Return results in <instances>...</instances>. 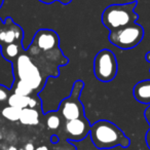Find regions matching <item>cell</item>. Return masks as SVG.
<instances>
[{
    "label": "cell",
    "mask_w": 150,
    "mask_h": 150,
    "mask_svg": "<svg viewBox=\"0 0 150 150\" xmlns=\"http://www.w3.org/2000/svg\"><path fill=\"white\" fill-rule=\"evenodd\" d=\"M133 95L138 102L150 105V79L138 82L134 86Z\"/></svg>",
    "instance_id": "cell-11"
},
{
    "label": "cell",
    "mask_w": 150,
    "mask_h": 150,
    "mask_svg": "<svg viewBox=\"0 0 150 150\" xmlns=\"http://www.w3.org/2000/svg\"><path fill=\"white\" fill-rule=\"evenodd\" d=\"M3 2H4V0H0V8H1V7H2Z\"/></svg>",
    "instance_id": "cell-29"
},
{
    "label": "cell",
    "mask_w": 150,
    "mask_h": 150,
    "mask_svg": "<svg viewBox=\"0 0 150 150\" xmlns=\"http://www.w3.org/2000/svg\"><path fill=\"white\" fill-rule=\"evenodd\" d=\"M90 137L95 147L101 150L117 146L127 148L131 145V140L125 134L115 123L106 119H100L91 125Z\"/></svg>",
    "instance_id": "cell-1"
},
{
    "label": "cell",
    "mask_w": 150,
    "mask_h": 150,
    "mask_svg": "<svg viewBox=\"0 0 150 150\" xmlns=\"http://www.w3.org/2000/svg\"><path fill=\"white\" fill-rule=\"evenodd\" d=\"M38 1L44 3V4H52V3H54V1H57V0H38Z\"/></svg>",
    "instance_id": "cell-23"
},
{
    "label": "cell",
    "mask_w": 150,
    "mask_h": 150,
    "mask_svg": "<svg viewBox=\"0 0 150 150\" xmlns=\"http://www.w3.org/2000/svg\"><path fill=\"white\" fill-rule=\"evenodd\" d=\"M137 4V1H132L122 4L109 5L102 13V24L109 31H114L136 23L139 18L135 11Z\"/></svg>",
    "instance_id": "cell-2"
},
{
    "label": "cell",
    "mask_w": 150,
    "mask_h": 150,
    "mask_svg": "<svg viewBox=\"0 0 150 150\" xmlns=\"http://www.w3.org/2000/svg\"><path fill=\"white\" fill-rule=\"evenodd\" d=\"M24 39V31L11 17L4 20L0 28V45L9 43H21Z\"/></svg>",
    "instance_id": "cell-9"
},
{
    "label": "cell",
    "mask_w": 150,
    "mask_h": 150,
    "mask_svg": "<svg viewBox=\"0 0 150 150\" xmlns=\"http://www.w3.org/2000/svg\"><path fill=\"white\" fill-rule=\"evenodd\" d=\"M84 88V82L82 80H76L73 84V88L69 97L62 100L59 106V114L65 120H72V119L79 118L86 116L84 114V107L80 102L79 97Z\"/></svg>",
    "instance_id": "cell-6"
},
{
    "label": "cell",
    "mask_w": 150,
    "mask_h": 150,
    "mask_svg": "<svg viewBox=\"0 0 150 150\" xmlns=\"http://www.w3.org/2000/svg\"><path fill=\"white\" fill-rule=\"evenodd\" d=\"M15 90H13V93L15 94H19V95H23V96H31L35 91L31 88L28 83H26L23 80L18 79V81H15Z\"/></svg>",
    "instance_id": "cell-16"
},
{
    "label": "cell",
    "mask_w": 150,
    "mask_h": 150,
    "mask_svg": "<svg viewBox=\"0 0 150 150\" xmlns=\"http://www.w3.org/2000/svg\"><path fill=\"white\" fill-rule=\"evenodd\" d=\"M21 112L22 109H19L17 107L13 106H6L2 109L1 111V115L3 116V118L7 119L9 121H19L20 117H21Z\"/></svg>",
    "instance_id": "cell-15"
},
{
    "label": "cell",
    "mask_w": 150,
    "mask_h": 150,
    "mask_svg": "<svg viewBox=\"0 0 150 150\" xmlns=\"http://www.w3.org/2000/svg\"><path fill=\"white\" fill-rule=\"evenodd\" d=\"M146 143H147L148 148L150 149V129H148L147 134H146Z\"/></svg>",
    "instance_id": "cell-22"
},
{
    "label": "cell",
    "mask_w": 150,
    "mask_h": 150,
    "mask_svg": "<svg viewBox=\"0 0 150 150\" xmlns=\"http://www.w3.org/2000/svg\"><path fill=\"white\" fill-rule=\"evenodd\" d=\"M7 88H3V86H0V102H5L8 99V93H7Z\"/></svg>",
    "instance_id": "cell-18"
},
{
    "label": "cell",
    "mask_w": 150,
    "mask_h": 150,
    "mask_svg": "<svg viewBox=\"0 0 150 150\" xmlns=\"http://www.w3.org/2000/svg\"><path fill=\"white\" fill-rule=\"evenodd\" d=\"M50 141H52V144L58 143V141H59L58 136H57V135H52V139H50Z\"/></svg>",
    "instance_id": "cell-24"
},
{
    "label": "cell",
    "mask_w": 150,
    "mask_h": 150,
    "mask_svg": "<svg viewBox=\"0 0 150 150\" xmlns=\"http://www.w3.org/2000/svg\"><path fill=\"white\" fill-rule=\"evenodd\" d=\"M35 150H48V148H47V146H45V145H41L36 148Z\"/></svg>",
    "instance_id": "cell-26"
},
{
    "label": "cell",
    "mask_w": 150,
    "mask_h": 150,
    "mask_svg": "<svg viewBox=\"0 0 150 150\" xmlns=\"http://www.w3.org/2000/svg\"><path fill=\"white\" fill-rule=\"evenodd\" d=\"M35 146L32 142H29V143H26L25 146H24V150H35Z\"/></svg>",
    "instance_id": "cell-20"
},
{
    "label": "cell",
    "mask_w": 150,
    "mask_h": 150,
    "mask_svg": "<svg viewBox=\"0 0 150 150\" xmlns=\"http://www.w3.org/2000/svg\"><path fill=\"white\" fill-rule=\"evenodd\" d=\"M1 46V50H2V54L7 59V60L11 61L17 60L18 57L21 54V43H9V44H2Z\"/></svg>",
    "instance_id": "cell-13"
},
{
    "label": "cell",
    "mask_w": 150,
    "mask_h": 150,
    "mask_svg": "<svg viewBox=\"0 0 150 150\" xmlns=\"http://www.w3.org/2000/svg\"><path fill=\"white\" fill-rule=\"evenodd\" d=\"M39 105V101L34 97H30V102H29V107L30 108H36Z\"/></svg>",
    "instance_id": "cell-19"
},
{
    "label": "cell",
    "mask_w": 150,
    "mask_h": 150,
    "mask_svg": "<svg viewBox=\"0 0 150 150\" xmlns=\"http://www.w3.org/2000/svg\"><path fill=\"white\" fill-rule=\"evenodd\" d=\"M118 65L114 52L108 48L101 50L94 59L95 77L102 82H110L116 77Z\"/></svg>",
    "instance_id": "cell-5"
},
{
    "label": "cell",
    "mask_w": 150,
    "mask_h": 150,
    "mask_svg": "<svg viewBox=\"0 0 150 150\" xmlns=\"http://www.w3.org/2000/svg\"><path fill=\"white\" fill-rule=\"evenodd\" d=\"M2 24H3V21L1 19H0V28H1V26H2Z\"/></svg>",
    "instance_id": "cell-30"
},
{
    "label": "cell",
    "mask_w": 150,
    "mask_h": 150,
    "mask_svg": "<svg viewBox=\"0 0 150 150\" xmlns=\"http://www.w3.org/2000/svg\"><path fill=\"white\" fill-rule=\"evenodd\" d=\"M57 1H59V2L62 3V4H64V5H67V4H69L72 0H57Z\"/></svg>",
    "instance_id": "cell-25"
},
{
    "label": "cell",
    "mask_w": 150,
    "mask_h": 150,
    "mask_svg": "<svg viewBox=\"0 0 150 150\" xmlns=\"http://www.w3.org/2000/svg\"><path fill=\"white\" fill-rule=\"evenodd\" d=\"M30 97L31 96H23V95L19 94H13L8 97L7 99V104L9 106L17 107L19 109H24L29 107V102H30Z\"/></svg>",
    "instance_id": "cell-14"
},
{
    "label": "cell",
    "mask_w": 150,
    "mask_h": 150,
    "mask_svg": "<svg viewBox=\"0 0 150 150\" xmlns=\"http://www.w3.org/2000/svg\"><path fill=\"white\" fill-rule=\"evenodd\" d=\"M15 81V64L3 56L0 46V86L7 90H11Z\"/></svg>",
    "instance_id": "cell-10"
},
{
    "label": "cell",
    "mask_w": 150,
    "mask_h": 150,
    "mask_svg": "<svg viewBox=\"0 0 150 150\" xmlns=\"http://www.w3.org/2000/svg\"><path fill=\"white\" fill-rule=\"evenodd\" d=\"M145 59H146V61H147V62H149V63H150V52H148L147 54H146Z\"/></svg>",
    "instance_id": "cell-28"
},
{
    "label": "cell",
    "mask_w": 150,
    "mask_h": 150,
    "mask_svg": "<svg viewBox=\"0 0 150 150\" xmlns=\"http://www.w3.org/2000/svg\"><path fill=\"white\" fill-rule=\"evenodd\" d=\"M46 127L48 129L52 131H56L61 127V116L59 113L52 112L47 115L46 117Z\"/></svg>",
    "instance_id": "cell-17"
},
{
    "label": "cell",
    "mask_w": 150,
    "mask_h": 150,
    "mask_svg": "<svg viewBox=\"0 0 150 150\" xmlns=\"http://www.w3.org/2000/svg\"><path fill=\"white\" fill-rule=\"evenodd\" d=\"M144 115H145V118H146V120L148 121V123L150 125V105L149 106L146 108V110H145V113H144Z\"/></svg>",
    "instance_id": "cell-21"
},
{
    "label": "cell",
    "mask_w": 150,
    "mask_h": 150,
    "mask_svg": "<svg viewBox=\"0 0 150 150\" xmlns=\"http://www.w3.org/2000/svg\"><path fill=\"white\" fill-rule=\"evenodd\" d=\"M13 64L15 74L20 80H23L28 83L34 91H38L43 86L41 72L29 54L26 52H21Z\"/></svg>",
    "instance_id": "cell-3"
},
{
    "label": "cell",
    "mask_w": 150,
    "mask_h": 150,
    "mask_svg": "<svg viewBox=\"0 0 150 150\" xmlns=\"http://www.w3.org/2000/svg\"><path fill=\"white\" fill-rule=\"evenodd\" d=\"M20 122L24 125H37L39 123V112L36 108H27L22 109Z\"/></svg>",
    "instance_id": "cell-12"
},
{
    "label": "cell",
    "mask_w": 150,
    "mask_h": 150,
    "mask_svg": "<svg viewBox=\"0 0 150 150\" xmlns=\"http://www.w3.org/2000/svg\"><path fill=\"white\" fill-rule=\"evenodd\" d=\"M91 125H92L86 116L72 120H66L64 125L66 138L69 141H81L90 134Z\"/></svg>",
    "instance_id": "cell-8"
},
{
    "label": "cell",
    "mask_w": 150,
    "mask_h": 150,
    "mask_svg": "<svg viewBox=\"0 0 150 150\" xmlns=\"http://www.w3.org/2000/svg\"><path fill=\"white\" fill-rule=\"evenodd\" d=\"M143 37L144 28L137 23L110 31L108 36L109 41L121 50H131L136 47L143 40Z\"/></svg>",
    "instance_id": "cell-4"
},
{
    "label": "cell",
    "mask_w": 150,
    "mask_h": 150,
    "mask_svg": "<svg viewBox=\"0 0 150 150\" xmlns=\"http://www.w3.org/2000/svg\"><path fill=\"white\" fill-rule=\"evenodd\" d=\"M60 37L58 33L52 29H40L35 33L28 52H34L36 54L42 52L44 54H48L50 52L60 50Z\"/></svg>",
    "instance_id": "cell-7"
},
{
    "label": "cell",
    "mask_w": 150,
    "mask_h": 150,
    "mask_svg": "<svg viewBox=\"0 0 150 150\" xmlns=\"http://www.w3.org/2000/svg\"><path fill=\"white\" fill-rule=\"evenodd\" d=\"M6 150H19L18 149L16 146H13V145H11V146H8V147L6 148Z\"/></svg>",
    "instance_id": "cell-27"
},
{
    "label": "cell",
    "mask_w": 150,
    "mask_h": 150,
    "mask_svg": "<svg viewBox=\"0 0 150 150\" xmlns=\"http://www.w3.org/2000/svg\"><path fill=\"white\" fill-rule=\"evenodd\" d=\"M19 150H24V148H22V149H19Z\"/></svg>",
    "instance_id": "cell-31"
}]
</instances>
